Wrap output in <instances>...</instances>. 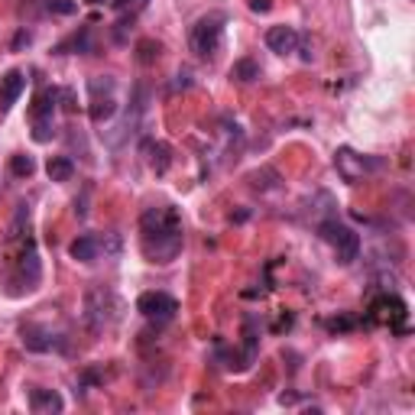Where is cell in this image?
Instances as JSON below:
<instances>
[{"label": "cell", "instance_id": "ba28073f", "mask_svg": "<svg viewBox=\"0 0 415 415\" xmlns=\"http://www.w3.org/2000/svg\"><path fill=\"white\" fill-rule=\"evenodd\" d=\"M334 166H338V172L348 178V182H357V178L364 176V169H367L364 156H357L354 150H338V156H334Z\"/></svg>", "mask_w": 415, "mask_h": 415}, {"label": "cell", "instance_id": "5b68a950", "mask_svg": "<svg viewBox=\"0 0 415 415\" xmlns=\"http://www.w3.org/2000/svg\"><path fill=\"white\" fill-rule=\"evenodd\" d=\"M370 322H386L393 331H402V322H406V302L399 296H383L373 302L370 308Z\"/></svg>", "mask_w": 415, "mask_h": 415}, {"label": "cell", "instance_id": "8fae6325", "mask_svg": "<svg viewBox=\"0 0 415 415\" xmlns=\"http://www.w3.org/2000/svg\"><path fill=\"white\" fill-rule=\"evenodd\" d=\"M98 250H101V240L98 237H78V240H72V246H68V253H72V260H78V263H94L98 260Z\"/></svg>", "mask_w": 415, "mask_h": 415}, {"label": "cell", "instance_id": "e0dca14e", "mask_svg": "<svg viewBox=\"0 0 415 415\" xmlns=\"http://www.w3.org/2000/svg\"><path fill=\"white\" fill-rule=\"evenodd\" d=\"M72 49H75V52H88V49H91V33H88V26H81V33L68 36V39L55 52H72Z\"/></svg>", "mask_w": 415, "mask_h": 415}, {"label": "cell", "instance_id": "44dd1931", "mask_svg": "<svg viewBox=\"0 0 415 415\" xmlns=\"http://www.w3.org/2000/svg\"><path fill=\"white\" fill-rule=\"evenodd\" d=\"M46 10L49 13H75V0H46Z\"/></svg>", "mask_w": 415, "mask_h": 415}, {"label": "cell", "instance_id": "9c48e42d", "mask_svg": "<svg viewBox=\"0 0 415 415\" xmlns=\"http://www.w3.org/2000/svg\"><path fill=\"white\" fill-rule=\"evenodd\" d=\"M23 344H26V350H52V334H49V328H43V324H23Z\"/></svg>", "mask_w": 415, "mask_h": 415}, {"label": "cell", "instance_id": "d6986e66", "mask_svg": "<svg viewBox=\"0 0 415 415\" xmlns=\"http://www.w3.org/2000/svg\"><path fill=\"white\" fill-rule=\"evenodd\" d=\"M10 172L17 178H29L36 172V162H33V156H23V153H17V156H10Z\"/></svg>", "mask_w": 415, "mask_h": 415}, {"label": "cell", "instance_id": "52a82bcc", "mask_svg": "<svg viewBox=\"0 0 415 415\" xmlns=\"http://www.w3.org/2000/svg\"><path fill=\"white\" fill-rule=\"evenodd\" d=\"M23 88H26V75L20 72V68H13V72H7V75L0 78V110L13 107L17 98L23 94Z\"/></svg>", "mask_w": 415, "mask_h": 415}, {"label": "cell", "instance_id": "603a6c76", "mask_svg": "<svg viewBox=\"0 0 415 415\" xmlns=\"http://www.w3.org/2000/svg\"><path fill=\"white\" fill-rule=\"evenodd\" d=\"M29 39H33V36L26 33V29H20L17 39H13V49H23V46H29Z\"/></svg>", "mask_w": 415, "mask_h": 415}, {"label": "cell", "instance_id": "ffe728a7", "mask_svg": "<svg viewBox=\"0 0 415 415\" xmlns=\"http://www.w3.org/2000/svg\"><path fill=\"white\" fill-rule=\"evenodd\" d=\"M52 136H55V124H52V117H33V140L36 143H49Z\"/></svg>", "mask_w": 415, "mask_h": 415}, {"label": "cell", "instance_id": "5bb4252c", "mask_svg": "<svg viewBox=\"0 0 415 415\" xmlns=\"http://www.w3.org/2000/svg\"><path fill=\"white\" fill-rule=\"evenodd\" d=\"M59 88H46L33 104V117H52V110H55V101H59Z\"/></svg>", "mask_w": 415, "mask_h": 415}, {"label": "cell", "instance_id": "ac0fdd59", "mask_svg": "<svg viewBox=\"0 0 415 415\" xmlns=\"http://www.w3.org/2000/svg\"><path fill=\"white\" fill-rule=\"evenodd\" d=\"M162 46L156 43V39H140L136 43V59H140V65H153L156 59H159Z\"/></svg>", "mask_w": 415, "mask_h": 415}, {"label": "cell", "instance_id": "30bf717a", "mask_svg": "<svg viewBox=\"0 0 415 415\" xmlns=\"http://www.w3.org/2000/svg\"><path fill=\"white\" fill-rule=\"evenodd\" d=\"M62 396L55 390H33L29 393V409L33 412H62Z\"/></svg>", "mask_w": 415, "mask_h": 415}, {"label": "cell", "instance_id": "7c38bea8", "mask_svg": "<svg viewBox=\"0 0 415 415\" xmlns=\"http://www.w3.org/2000/svg\"><path fill=\"white\" fill-rule=\"evenodd\" d=\"M46 172H49L52 182H68V178L75 176V162L68 159V156H52L46 162Z\"/></svg>", "mask_w": 415, "mask_h": 415}, {"label": "cell", "instance_id": "3957f363", "mask_svg": "<svg viewBox=\"0 0 415 415\" xmlns=\"http://www.w3.org/2000/svg\"><path fill=\"white\" fill-rule=\"evenodd\" d=\"M224 17L220 13H208V17H202L195 23V29H192V49L202 55V59H211L214 52L220 49V33H224Z\"/></svg>", "mask_w": 415, "mask_h": 415}, {"label": "cell", "instance_id": "6da1fadb", "mask_svg": "<svg viewBox=\"0 0 415 415\" xmlns=\"http://www.w3.org/2000/svg\"><path fill=\"white\" fill-rule=\"evenodd\" d=\"M143 230V253L153 263H172L182 250V218L176 208L162 204V208H150L140 220Z\"/></svg>", "mask_w": 415, "mask_h": 415}, {"label": "cell", "instance_id": "7402d4cb", "mask_svg": "<svg viewBox=\"0 0 415 415\" xmlns=\"http://www.w3.org/2000/svg\"><path fill=\"white\" fill-rule=\"evenodd\" d=\"M250 10H253V13H270L272 0H250Z\"/></svg>", "mask_w": 415, "mask_h": 415}, {"label": "cell", "instance_id": "4fadbf2b", "mask_svg": "<svg viewBox=\"0 0 415 415\" xmlns=\"http://www.w3.org/2000/svg\"><path fill=\"white\" fill-rule=\"evenodd\" d=\"M143 150L150 153V166H153V169L159 172V176H162L166 169H169L172 156H169V146H166V143H146Z\"/></svg>", "mask_w": 415, "mask_h": 415}, {"label": "cell", "instance_id": "8992f818", "mask_svg": "<svg viewBox=\"0 0 415 415\" xmlns=\"http://www.w3.org/2000/svg\"><path fill=\"white\" fill-rule=\"evenodd\" d=\"M266 46L276 55H289V52L298 49V29L296 26H270L266 29Z\"/></svg>", "mask_w": 415, "mask_h": 415}, {"label": "cell", "instance_id": "7a4b0ae2", "mask_svg": "<svg viewBox=\"0 0 415 415\" xmlns=\"http://www.w3.org/2000/svg\"><path fill=\"white\" fill-rule=\"evenodd\" d=\"M318 234H322L324 244L334 246V253H338L341 266H350V263L360 256V237H357L348 224H341L338 218L322 220V224H318Z\"/></svg>", "mask_w": 415, "mask_h": 415}, {"label": "cell", "instance_id": "9a60e30c", "mask_svg": "<svg viewBox=\"0 0 415 415\" xmlns=\"http://www.w3.org/2000/svg\"><path fill=\"white\" fill-rule=\"evenodd\" d=\"M230 78H234V81H256V78H260V65H256L253 59H240V62H234V65H230Z\"/></svg>", "mask_w": 415, "mask_h": 415}, {"label": "cell", "instance_id": "cb8c5ba5", "mask_svg": "<svg viewBox=\"0 0 415 415\" xmlns=\"http://www.w3.org/2000/svg\"><path fill=\"white\" fill-rule=\"evenodd\" d=\"M136 0H114V10H127V7H133Z\"/></svg>", "mask_w": 415, "mask_h": 415}, {"label": "cell", "instance_id": "2e32d148", "mask_svg": "<svg viewBox=\"0 0 415 415\" xmlns=\"http://www.w3.org/2000/svg\"><path fill=\"white\" fill-rule=\"evenodd\" d=\"M88 114H91L94 124H104V120H110L114 114H117V104H114V98H110V94H107V98H94Z\"/></svg>", "mask_w": 415, "mask_h": 415}, {"label": "cell", "instance_id": "484cf974", "mask_svg": "<svg viewBox=\"0 0 415 415\" xmlns=\"http://www.w3.org/2000/svg\"><path fill=\"white\" fill-rule=\"evenodd\" d=\"M85 4H104V0H85Z\"/></svg>", "mask_w": 415, "mask_h": 415}, {"label": "cell", "instance_id": "277c9868", "mask_svg": "<svg viewBox=\"0 0 415 415\" xmlns=\"http://www.w3.org/2000/svg\"><path fill=\"white\" fill-rule=\"evenodd\" d=\"M136 312L150 318V322H169L178 312V302L172 296H166V292H143L136 298Z\"/></svg>", "mask_w": 415, "mask_h": 415}, {"label": "cell", "instance_id": "d4e9b609", "mask_svg": "<svg viewBox=\"0 0 415 415\" xmlns=\"http://www.w3.org/2000/svg\"><path fill=\"white\" fill-rule=\"evenodd\" d=\"M178 88H188V72H178Z\"/></svg>", "mask_w": 415, "mask_h": 415}]
</instances>
